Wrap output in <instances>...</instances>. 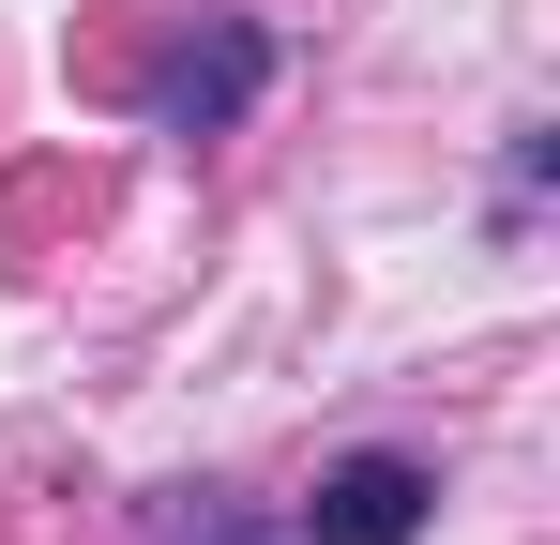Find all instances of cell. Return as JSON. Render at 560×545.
I'll use <instances>...</instances> for the list:
<instances>
[{
    "label": "cell",
    "mask_w": 560,
    "mask_h": 545,
    "mask_svg": "<svg viewBox=\"0 0 560 545\" xmlns=\"http://www.w3.org/2000/svg\"><path fill=\"white\" fill-rule=\"evenodd\" d=\"M258 77H273V46H258V31H197V46L152 61V121H167V137H228V121L258 106Z\"/></svg>",
    "instance_id": "obj_1"
},
{
    "label": "cell",
    "mask_w": 560,
    "mask_h": 545,
    "mask_svg": "<svg viewBox=\"0 0 560 545\" xmlns=\"http://www.w3.org/2000/svg\"><path fill=\"white\" fill-rule=\"evenodd\" d=\"M137 545H273V531H258L243 500H212V485H183V500H152V531H137Z\"/></svg>",
    "instance_id": "obj_3"
},
{
    "label": "cell",
    "mask_w": 560,
    "mask_h": 545,
    "mask_svg": "<svg viewBox=\"0 0 560 545\" xmlns=\"http://www.w3.org/2000/svg\"><path fill=\"white\" fill-rule=\"evenodd\" d=\"M424 500H440V485H424L409 454H349V469L303 500V545H409V531H424Z\"/></svg>",
    "instance_id": "obj_2"
}]
</instances>
